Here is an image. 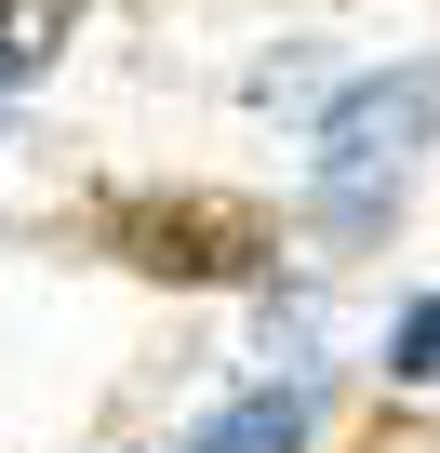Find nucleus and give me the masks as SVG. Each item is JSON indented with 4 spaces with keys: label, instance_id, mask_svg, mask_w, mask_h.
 <instances>
[{
    "label": "nucleus",
    "instance_id": "20e7f679",
    "mask_svg": "<svg viewBox=\"0 0 440 453\" xmlns=\"http://www.w3.org/2000/svg\"><path fill=\"white\" fill-rule=\"evenodd\" d=\"M67 41V0H0V67H41Z\"/></svg>",
    "mask_w": 440,
    "mask_h": 453
},
{
    "label": "nucleus",
    "instance_id": "39448f33",
    "mask_svg": "<svg viewBox=\"0 0 440 453\" xmlns=\"http://www.w3.org/2000/svg\"><path fill=\"white\" fill-rule=\"evenodd\" d=\"M387 373L440 387V294H427V307H400V334H387Z\"/></svg>",
    "mask_w": 440,
    "mask_h": 453
},
{
    "label": "nucleus",
    "instance_id": "f03ea898",
    "mask_svg": "<svg viewBox=\"0 0 440 453\" xmlns=\"http://www.w3.org/2000/svg\"><path fill=\"white\" fill-rule=\"evenodd\" d=\"M107 241L147 267V280H254L267 254H281V226L254 213V200H120L107 213Z\"/></svg>",
    "mask_w": 440,
    "mask_h": 453
},
{
    "label": "nucleus",
    "instance_id": "7ed1b4c3",
    "mask_svg": "<svg viewBox=\"0 0 440 453\" xmlns=\"http://www.w3.org/2000/svg\"><path fill=\"white\" fill-rule=\"evenodd\" d=\"M200 453H307V387H254L200 426Z\"/></svg>",
    "mask_w": 440,
    "mask_h": 453
},
{
    "label": "nucleus",
    "instance_id": "f257e3e1",
    "mask_svg": "<svg viewBox=\"0 0 440 453\" xmlns=\"http://www.w3.org/2000/svg\"><path fill=\"white\" fill-rule=\"evenodd\" d=\"M413 147H440V67L427 54H400V67H374V81H347L320 107V226L334 241H374L387 226Z\"/></svg>",
    "mask_w": 440,
    "mask_h": 453
}]
</instances>
